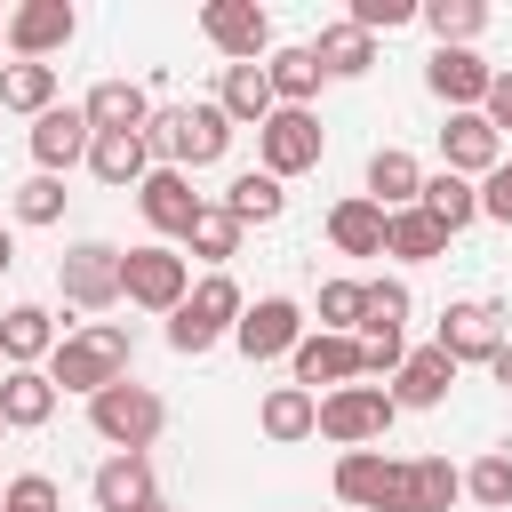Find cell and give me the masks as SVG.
Here are the masks:
<instances>
[{
  "label": "cell",
  "instance_id": "cell-46",
  "mask_svg": "<svg viewBox=\"0 0 512 512\" xmlns=\"http://www.w3.org/2000/svg\"><path fill=\"white\" fill-rule=\"evenodd\" d=\"M480 120H488L496 136L512 128V72H496V80H488V104H480Z\"/></svg>",
  "mask_w": 512,
  "mask_h": 512
},
{
  "label": "cell",
  "instance_id": "cell-39",
  "mask_svg": "<svg viewBox=\"0 0 512 512\" xmlns=\"http://www.w3.org/2000/svg\"><path fill=\"white\" fill-rule=\"evenodd\" d=\"M464 496H472V504H488V512H504V504H512V456H504V448H488V456L464 472Z\"/></svg>",
  "mask_w": 512,
  "mask_h": 512
},
{
  "label": "cell",
  "instance_id": "cell-41",
  "mask_svg": "<svg viewBox=\"0 0 512 512\" xmlns=\"http://www.w3.org/2000/svg\"><path fill=\"white\" fill-rule=\"evenodd\" d=\"M352 344H360V376H392L400 360H408V344H400V328H352Z\"/></svg>",
  "mask_w": 512,
  "mask_h": 512
},
{
  "label": "cell",
  "instance_id": "cell-25",
  "mask_svg": "<svg viewBox=\"0 0 512 512\" xmlns=\"http://www.w3.org/2000/svg\"><path fill=\"white\" fill-rule=\"evenodd\" d=\"M216 104H224V120L232 128H264L280 104H272V80H264V64H224V88H216Z\"/></svg>",
  "mask_w": 512,
  "mask_h": 512
},
{
  "label": "cell",
  "instance_id": "cell-47",
  "mask_svg": "<svg viewBox=\"0 0 512 512\" xmlns=\"http://www.w3.org/2000/svg\"><path fill=\"white\" fill-rule=\"evenodd\" d=\"M488 368H496V384H504V392H512V336H504V344H496V360H488Z\"/></svg>",
  "mask_w": 512,
  "mask_h": 512
},
{
  "label": "cell",
  "instance_id": "cell-1",
  "mask_svg": "<svg viewBox=\"0 0 512 512\" xmlns=\"http://www.w3.org/2000/svg\"><path fill=\"white\" fill-rule=\"evenodd\" d=\"M128 376V328L120 320H88V328H72V336H56V352H48V384L56 392H104V384H120Z\"/></svg>",
  "mask_w": 512,
  "mask_h": 512
},
{
  "label": "cell",
  "instance_id": "cell-14",
  "mask_svg": "<svg viewBox=\"0 0 512 512\" xmlns=\"http://www.w3.org/2000/svg\"><path fill=\"white\" fill-rule=\"evenodd\" d=\"M488 80H496V64H480L472 48H432V64H424V88L448 112H480L488 104Z\"/></svg>",
  "mask_w": 512,
  "mask_h": 512
},
{
  "label": "cell",
  "instance_id": "cell-43",
  "mask_svg": "<svg viewBox=\"0 0 512 512\" xmlns=\"http://www.w3.org/2000/svg\"><path fill=\"white\" fill-rule=\"evenodd\" d=\"M0 512H56V480L48 472H16L0 488Z\"/></svg>",
  "mask_w": 512,
  "mask_h": 512
},
{
  "label": "cell",
  "instance_id": "cell-17",
  "mask_svg": "<svg viewBox=\"0 0 512 512\" xmlns=\"http://www.w3.org/2000/svg\"><path fill=\"white\" fill-rule=\"evenodd\" d=\"M440 160H448V176H488L496 160H504V136L480 120V112H448V128H440Z\"/></svg>",
  "mask_w": 512,
  "mask_h": 512
},
{
  "label": "cell",
  "instance_id": "cell-48",
  "mask_svg": "<svg viewBox=\"0 0 512 512\" xmlns=\"http://www.w3.org/2000/svg\"><path fill=\"white\" fill-rule=\"evenodd\" d=\"M8 264H16V248H8V232H0V272H8Z\"/></svg>",
  "mask_w": 512,
  "mask_h": 512
},
{
  "label": "cell",
  "instance_id": "cell-19",
  "mask_svg": "<svg viewBox=\"0 0 512 512\" xmlns=\"http://www.w3.org/2000/svg\"><path fill=\"white\" fill-rule=\"evenodd\" d=\"M448 384H456V360L440 352V344H424V352H408L400 368H392V408H440L448 400Z\"/></svg>",
  "mask_w": 512,
  "mask_h": 512
},
{
  "label": "cell",
  "instance_id": "cell-10",
  "mask_svg": "<svg viewBox=\"0 0 512 512\" xmlns=\"http://www.w3.org/2000/svg\"><path fill=\"white\" fill-rule=\"evenodd\" d=\"M200 32H208V48L232 56V64H264V48H272V16H264L256 0H208V8H200Z\"/></svg>",
  "mask_w": 512,
  "mask_h": 512
},
{
  "label": "cell",
  "instance_id": "cell-30",
  "mask_svg": "<svg viewBox=\"0 0 512 512\" xmlns=\"http://www.w3.org/2000/svg\"><path fill=\"white\" fill-rule=\"evenodd\" d=\"M312 416H320V392H304V384H272L256 408L264 440H312Z\"/></svg>",
  "mask_w": 512,
  "mask_h": 512
},
{
  "label": "cell",
  "instance_id": "cell-3",
  "mask_svg": "<svg viewBox=\"0 0 512 512\" xmlns=\"http://www.w3.org/2000/svg\"><path fill=\"white\" fill-rule=\"evenodd\" d=\"M88 424H96V440H112V456H144L152 440H160V424H168V408H160V392L152 384H104L96 400H88Z\"/></svg>",
  "mask_w": 512,
  "mask_h": 512
},
{
  "label": "cell",
  "instance_id": "cell-31",
  "mask_svg": "<svg viewBox=\"0 0 512 512\" xmlns=\"http://www.w3.org/2000/svg\"><path fill=\"white\" fill-rule=\"evenodd\" d=\"M448 248V232L424 216V208H392L384 216V256H400V264H432Z\"/></svg>",
  "mask_w": 512,
  "mask_h": 512
},
{
  "label": "cell",
  "instance_id": "cell-34",
  "mask_svg": "<svg viewBox=\"0 0 512 512\" xmlns=\"http://www.w3.org/2000/svg\"><path fill=\"white\" fill-rule=\"evenodd\" d=\"M0 104L40 120V112L56 104V64H0Z\"/></svg>",
  "mask_w": 512,
  "mask_h": 512
},
{
  "label": "cell",
  "instance_id": "cell-37",
  "mask_svg": "<svg viewBox=\"0 0 512 512\" xmlns=\"http://www.w3.org/2000/svg\"><path fill=\"white\" fill-rule=\"evenodd\" d=\"M368 312V280H320V328L328 336H352Z\"/></svg>",
  "mask_w": 512,
  "mask_h": 512
},
{
  "label": "cell",
  "instance_id": "cell-36",
  "mask_svg": "<svg viewBox=\"0 0 512 512\" xmlns=\"http://www.w3.org/2000/svg\"><path fill=\"white\" fill-rule=\"evenodd\" d=\"M416 16L432 24V40H440V48H472V40H480V24H488V8H480V0H424Z\"/></svg>",
  "mask_w": 512,
  "mask_h": 512
},
{
  "label": "cell",
  "instance_id": "cell-24",
  "mask_svg": "<svg viewBox=\"0 0 512 512\" xmlns=\"http://www.w3.org/2000/svg\"><path fill=\"white\" fill-rule=\"evenodd\" d=\"M264 80H272V104H288V112H312V96H320V56H312V40L304 48H272L264 56Z\"/></svg>",
  "mask_w": 512,
  "mask_h": 512
},
{
  "label": "cell",
  "instance_id": "cell-28",
  "mask_svg": "<svg viewBox=\"0 0 512 512\" xmlns=\"http://www.w3.org/2000/svg\"><path fill=\"white\" fill-rule=\"evenodd\" d=\"M328 240H336L344 256H384V208H376L368 192L336 200V208H328Z\"/></svg>",
  "mask_w": 512,
  "mask_h": 512
},
{
  "label": "cell",
  "instance_id": "cell-20",
  "mask_svg": "<svg viewBox=\"0 0 512 512\" xmlns=\"http://www.w3.org/2000/svg\"><path fill=\"white\" fill-rule=\"evenodd\" d=\"M80 112H88V128H96V136H144V120H152V96H144L136 80H96Z\"/></svg>",
  "mask_w": 512,
  "mask_h": 512
},
{
  "label": "cell",
  "instance_id": "cell-22",
  "mask_svg": "<svg viewBox=\"0 0 512 512\" xmlns=\"http://www.w3.org/2000/svg\"><path fill=\"white\" fill-rule=\"evenodd\" d=\"M48 416H56L48 368H8V376H0V424H8V432H40Z\"/></svg>",
  "mask_w": 512,
  "mask_h": 512
},
{
  "label": "cell",
  "instance_id": "cell-9",
  "mask_svg": "<svg viewBox=\"0 0 512 512\" xmlns=\"http://www.w3.org/2000/svg\"><path fill=\"white\" fill-rule=\"evenodd\" d=\"M56 288H64V304H80V312L120 304V248H112V240H80V248H64Z\"/></svg>",
  "mask_w": 512,
  "mask_h": 512
},
{
  "label": "cell",
  "instance_id": "cell-15",
  "mask_svg": "<svg viewBox=\"0 0 512 512\" xmlns=\"http://www.w3.org/2000/svg\"><path fill=\"white\" fill-rule=\"evenodd\" d=\"M96 512H160V480H152V456H104L96 480H88Z\"/></svg>",
  "mask_w": 512,
  "mask_h": 512
},
{
  "label": "cell",
  "instance_id": "cell-13",
  "mask_svg": "<svg viewBox=\"0 0 512 512\" xmlns=\"http://www.w3.org/2000/svg\"><path fill=\"white\" fill-rule=\"evenodd\" d=\"M432 344H440L456 368H472V360L488 368V360H496V344H504V312H496V304H480V296H472V304H448Z\"/></svg>",
  "mask_w": 512,
  "mask_h": 512
},
{
  "label": "cell",
  "instance_id": "cell-27",
  "mask_svg": "<svg viewBox=\"0 0 512 512\" xmlns=\"http://www.w3.org/2000/svg\"><path fill=\"white\" fill-rule=\"evenodd\" d=\"M416 192H424V168L400 152V144H384V152H368V200L392 216V208H416Z\"/></svg>",
  "mask_w": 512,
  "mask_h": 512
},
{
  "label": "cell",
  "instance_id": "cell-44",
  "mask_svg": "<svg viewBox=\"0 0 512 512\" xmlns=\"http://www.w3.org/2000/svg\"><path fill=\"white\" fill-rule=\"evenodd\" d=\"M368 320H376V328H400V320H408V288H400V280H368V312H360V328H368Z\"/></svg>",
  "mask_w": 512,
  "mask_h": 512
},
{
  "label": "cell",
  "instance_id": "cell-16",
  "mask_svg": "<svg viewBox=\"0 0 512 512\" xmlns=\"http://www.w3.org/2000/svg\"><path fill=\"white\" fill-rule=\"evenodd\" d=\"M88 112L80 104H48L40 120H32V160H40V176H64L72 160H88Z\"/></svg>",
  "mask_w": 512,
  "mask_h": 512
},
{
  "label": "cell",
  "instance_id": "cell-7",
  "mask_svg": "<svg viewBox=\"0 0 512 512\" xmlns=\"http://www.w3.org/2000/svg\"><path fill=\"white\" fill-rule=\"evenodd\" d=\"M120 296L144 304V312H176V304L192 296V264H184L176 248H160V240L120 248Z\"/></svg>",
  "mask_w": 512,
  "mask_h": 512
},
{
  "label": "cell",
  "instance_id": "cell-49",
  "mask_svg": "<svg viewBox=\"0 0 512 512\" xmlns=\"http://www.w3.org/2000/svg\"><path fill=\"white\" fill-rule=\"evenodd\" d=\"M0 40H8V8H0Z\"/></svg>",
  "mask_w": 512,
  "mask_h": 512
},
{
  "label": "cell",
  "instance_id": "cell-12",
  "mask_svg": "<svg viewBox=\"0 0 512 512\" xmlns=\"http://www.w3.org/2000/svg\"><path fill=\"white\" fill-rule=\"evenodd\" d=\"M72 32H80L72 0H24V8H8V48H16V64H48Z\"/></svg>",
  "mask_w": 512,
  "mask_h": 512
},
{
  "label": "cell",
  "instance_id": "cell-32",
  "mask_svg": "<svg viewBox=\"0 0 512 512\" xmlns=\"http://www.w3.org/2000/svg\"><path fill=\"white\" fill-rule=\"evenodd\" d=\"M312 56H320V72H328V80H360V72L376 64V40H368V32H352V24H328V32L312 40Z\"/></svg>",
  "mask_w": 512,
  "mask_h": 512
},
{
  "label": "cell",
  "instance_id": "cell-45",
  "mask_svg": "<svg viewBox=\"0 0 512 512\" xmlns=\"http://www.w3.org/2000/svg\"><path fill=\"white\" fill-rule=\"evenodd\" d=\"M480 216H496V224H512V160H496V168L480 176Z\"/></svg>",
  "mask_w": 512,
  "mask_h": 512
},
{
  "label": "cell",
  "instance_id": "cell-2",
  "mask_svg": "<svg viewBox=\"0 0 512 512\" xmlns=\"http://www.w3.org/2000/svg\"><path fill=\"white\" fill-rule=\"evenodd\" d=\"M144 144L160 152V168H216L232 152V120L224 104H168L144 120Z\"/></svg>",
  "mask_w": 512,
  "mask_h": 512
},
{
  "label": "cell",
  "instance_id": "cell-11",
  "mask_svg": "<svg viewBox=\"0 0 512 512\" xmlns=\"http://www.w3.org/2000/svg\"><path fill=\"white\" fill-rule=\"evenodd\" d=\"M232 344H240L248 360H280V352H296V344H304V304H296V296H256V304H240Z\"/></svg>",
  "mask_w": 512,
  "mask_h": 512
},
{
  "label": "cell",
  "instance_id": "cell-5",
  "mask_svg": "<svg viewBox=\"0 0 512 512\" xmlns=\"http://www.w3.org/2000/svg\"><path fill=\"white\" fill-rule=\"evenodd\" d=\"M240 328V288H232V272H208L176 312H168V344L184 352V360H200L216 336H232Z\"/></svg>",
  "mask_w": 512,
  "mask_h": 512
},
{
  "label": "cell",
  "instance_id": "cell-6",
  "mask_svg": "<svg viewBox=\"0 0 512 512\" xmlns=\"http://www.w3.org/2000/svg\"><path fill=\"white\" fill-rule=\"evenodd\" d=\"M392 392L384 384H336V392H320V416H312V432L320 440H336V448H368V440H384L392 432Z\"/></svg>",
  "mask_w": 512,
  "mask_h": 512
},
{
  "label": "cell",
  "instance_id": "cell-29",
  "mask_svg": "<svg viewBox=\"0 0 512 512\" xmlns=\"http://www.w3.org/2000/svg\"><path fill=\"white\" fill-rule=\"evenodd\" d=\"M416 208H424V216H432V224H440V232L456 240V232H464V224L480 216V184H464V176H448V168H440V176H424Z\"/></svg>",
  "mask_w": 512,
  "mask_h": 512
},
{
  "label": "cell",
  "instance_id": "cell-38",
  "mask_svg": "<svg viewBox=\"0 0 512 512\" xmlns=\"http://www.w3.org/2000/svg\"><path fill=\"white\" fill-rule=\"evenodd\" d=\"M408 472H416V512H448V504L464 496V472H456L448 456H416Z\"/></svg>",
  "mask_w": 512,
  "mask_h": 512
},
{
  "label": "cell",
  "instance_id": "cell-18",
  "mask_svg": "<svg viewBox=\"0 0 512 512\" xmlns=\"http://www.w3.org/2000/svg\"><path fill=\"white\" fill-rule=\"evenodd\" d=\"M136 208H144V224L152 232H192V216H200V192H192V176L184 168H152L144 184H136Z\"/></svg>",
  "mask_w": 512,
  "mask_h": 512
},
{
  "label": "cell",
  "instance_id": "cell-21",
  "mask_svg": "<svg viewBox=\"0 0 512 512\" xmlns=\"http://www.w3.org/2000/svg\"><path fill=\"white\" fill-rule=\"evenodd\" d=\"M288 360H296V384H304V392H312V384H328V392H336V384H360V344H352V336H328V328H320V336H304Z\"/></svg>",
  "mask_w": 512,
  "mask_h": 512
},
{
  "label": "cell",
  "instance_id": "cell-33",
  "mask_svg": "<svg viewBox=\"0 0 512 512\" xmlns=\"http://www.w3.org/2000/svg\"><path fill=\"white\" fill-rule=\"evenodd\" d=\"M184 248H192L200 264H216V272H224V256L240 248V216H232L224 200H200V216H192V232H184Z\"/></svg>",
  "mask_w": 512,
  "mask_h": 512
},
{
  "label": "cell",
  "instance_id": "cell-8",
  "mask_svg": "<svg viewBox=\"0 0 512 512\" xmlns=\"http://www.w3.org/2000/svg\"><path fill=\"white\" fill-rule=\"evenodd\" d=\"M256 152H264V176H304V168H320V152H328V136H320V120L312 112H272L264 128H256Z\"/></svg>",
  "mask_w": 512,
  "mask_h": 512
},
{
  "label": "cell",
  "instance_id": "cell-26",
  "mask_svg": "<svg viewBox=\"0 0 512 512\" xmlns=\"http://www.w3.org/2000/svg\"><path fill=\"white\" fill-rule=\"evenodd\" d=\"M88 168H96V184L136 192V184L152 176V144H144V136H88Z\"/></svg>",
  "mask_w": 512,
  "mask_h": 512
},
{
  "label": "cell",
  "instance_id": "cell-23",
  "mask_svg": "<svg viewBox=\"0 0 512 512\" xmlns=\"http://www.w3.org/2000/svg\"><path fill=\"white\" fill-rule=\"evenodd\" d=\"M48 352H56L48 304H8V312H0V360H8V368H40Z\"/></svg>",
  "mask_w": 512,
  "mask_h": 512
},
{
  "label": "cell",
  "instance_id": "cell-4",
  "mask_svg": "<svg viewBox=\"0 0 512 512\" xmlns=\"http://www.w3.org/2000/svg\"><path fill=\"white\" fill-rule=\"evenodd\" d=\"M336 496L360 512H416V472L384 448H344L336 456Z\"/></svg>",
  "mask_w": 512,
  "mask_h": 512
},
{
  "label": "cell",
  "instance_id": "cell-35",
  "mask_svg": "<svg viewBox=\"0 0 512 512\" xmlns=\"http://www.w3.org/2000/svg\"><path fill=\"white\" fill-rule=\"evenodd\" d=\"M224 208L240 216V232L248 224H272L280 208H288V192H280V176H264V168H248V176H232V192H224Z\"/></svg>",
  "mask_w": 512,
  "mask_h": 512
},
{
  "label": "cell",
  "instance_id": "cell-50",
  "mask_svg": "<svg viewBox=\"0 0 512 512\" xmlns=\"http://www.w3.org/2000/svg\"><path fill=\"white\" fill-rule=\"evenodd\" d=\"M0 440H8V424H0Z\"/></svg>",
  "mask_w": 512,
  "mask_h": 512
},
{
  "label": "cell",
  "instance_id": "cell-40",
  "mask_svg": "<svg viewBox=\"0 0 512 512\" xmlns=\"http://www.w3.org/2000/svg\"><path fill=\"white\" fill-rule=\"evenodd\" d=\"M64 216V176H24L16 184V224H56Z\"/></svg>",
  "mask_w": 512,
  "mask_h": 512
},
{
  "label": "cell",
  "instance_id": "cell-42",
  "mask_svg": "<svg viewBox=\"0 0 512 512\" xmlns=\"http://www.w3.org/2000/svg\"><path fill=\"white\" fill-rule=\"evenodd\" d=\"M352 32H400V24H416V0H352V16H344Z\"/></svg>",
  "mask_w": 512,
  "mask_h": 512
}]
</instances>
